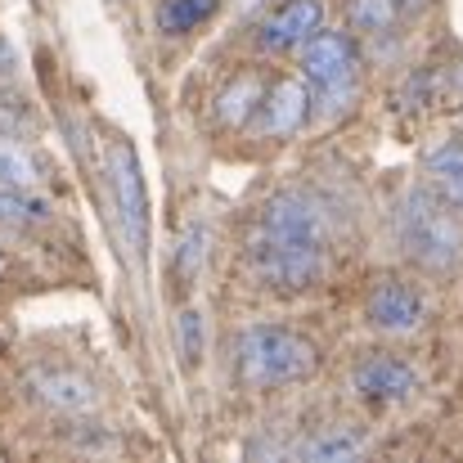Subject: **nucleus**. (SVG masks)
<instances>
[{
	"mask_svg": "<svg viewBox=\"0 0 463 463\" xmlns=\"http://www.w3.org/2000/svg\"><path fill=\"white\" fill-rule=\"evenodd\" d=\"M248 270L270 293H307L328 270V221L324 207L302 189L266 198L248 239Z\"/></svg>",
	"mask_w": 463,
	"mask_h": 463,
	"instance_id": "obj_1",
	"label": "nucleus"
},
{
	"mask_svg": "<svg viewBox=\"0 0 463 463\" xmlns=\"http://www.w3.org/2000/svg\"><path fill=\"white\" fill-rule=\"evenodd\" d=\"M319 346L288 324H252L234 337V378L252 392H279L315 378Z\"/></svg>",
	"mask_w": 463,
	"mask_h": 463,
	"instance_id": "obj_2",
	"label": "nucleus"
},
{
	"mask_svg": "<svg viewBox=\"0 0 463 463\" xmlns=\"http://www.w3.org/2000/svg\"><path fill=\"white\" fill-rule=\"evenodd\" d=\"M396 234H401L405 257H410L414 266L432 270V275H450L463 261L459 212H455L432 184H414V189L401 198Z\"/></svg>",
	"mask_w": 463,
	"mask_h": 463,
	"instance_id": "obj_3",
	"label": "nucleus"
},
{
	"mask_svg": "<svg viewBox=\"0 0 463 463\" xmlns=\"http://www.w3.org/2000/svg\"><path fill=\"white\" fill-rule=\"evenodd\" d=\"M104 175L113 189V207H118V225L127 234V248L145 261L149 252V184H145V166L131 140L113 136L104 149Z\"/></svg>",
	"mask_w": 463,
	"mask_h": 463,
	"instance_id": "obj_4",
	"label": "nucleus"
},
{
	"mask_svg": "<svg viewBox=\"0 0 463 463\" xmlns=\"http://www.w3.org/2000/svg\"><path fill=\"white\" fill-rule=\"evenodd\" d=\"M298 54H302V77H307V86H315V95H319L324 104H333V99H342V95L351 90L360 59H355V45H351L346 32L319 27Z\"/></svg>",
	"mask_w": 463,
	"mask_h": 463,
	"instance_id": "obj_5",
	"label": "nucleus"
},
{
	"mask_svg": "<svg viewBox=\"0 0 463 463\" xmlns=\"http://www.w3.org/2000/svg\"><path fill=\"white\" fill-rule=\"evenodd\" d=\"M351 392H355L364 405H405V401L419 392V373H414L410 360L387 355V351H373V355L355 360V369H351Z\"/></svg>",
	"mask_w": 463,
	"mask_h": 463,
	"instance_id": "obj_6",
	"label": "nucleus"
},
{
	"mask_svg": "<svg viewBox=\"0 0 463 463\" xmlns=\"http://www.w3.org/2000/svg\"><path fill=\"white\" fill-rule=\"evenodd\" d=\"M423 315H428L423 293H419L410 279H401V275L373 279V288H369V298H364V319H369L378 333H392V337L414 333V328L423 324Z\"/></svg>",
	"mask_w": 463,
	"mask_h": 463,
	"instance_id": "obj_7",
	"label": "nucleus"
},
{
	"mask_svg": "<svg viewBox=\"0 0 463 463\" xmlns=\"http://www.w3.org/2000/svg\"><path fill=\"white\" fill-rule=\"evenodd\" d=\"M324 27V0H284L257 23V45L270 54H293Z\"/></svg>",
	"mask_w": 463,
	"mask_h": 463,
	"instance_id": "obj_8",
	"label": "nucleus"
},
{
	"mask_svg": "<svg viewBox=\"0 0 463 463\" xmlns=\"http://www.w3.org/2000/svg\"><path fill=\"white\" fill-rule=\"evenodd\" d=\"M310 118V86L307 77H279L266 86L261 95V109H257V131L270 136V140H288L307 127Z\"/></svg>",
	"mask_w": 463,
	"mask_h": 463,
	"instance_id": "obj_9",
	"label": "nucleus"
},
{
	"mask_svg": "<svg viewBox=\"0 0 463 463\" xmlns=\"http://www.w3.org/2000/svg\"><path fill=\"white\" fill-rule=\"evenodd\" d=\"M27 392H32V401H41L45 410L72 414V419L95 414V405H99L95 383L81 378V373H72V369H32V373H27Z\"/></svg>",
	"mask_w": 463,
	"mask_h": 463,
	"instance_id": "obj_10",
	"label": "nucleus"
},
{
	"mask_svg": "<svg viewBox=\"0 0 463 463\" xmlns=\"http://www.w3.org/2000/svg\"><path fill=\"white\" fill-rule=\"evenodd\" d=\"M261 95H266V81H261L257 72H239V77H230V81L221 86L212 113H216L221 127H234V131H239V127H248V122L257 118Z\"/></svg>",
	"mask_w": 463,
	"mask_h": 463,
	"instance_id": "obj_11",
	"label": "nucleus"
},
{
	"mask_svg": "<svg viewBox=\"0 0 463 463\" xmlns=\"http://www.w3.org/2000/svg\"><path fill=\"white\" fill-rule=\"evenodd\" d=\"M355 455H364V432L346 428V423L324 428V432H315L310 441L298 446V459H310V463H342V459H355Z\"/></svg>",
	"mask_w": 463,
	"mask_h": 463,
	"instance_id": "obj_12",
	"label": "nucleus"
},
{
	"mask_svg": "<svg viewBox=\"0 0 463 463\" xmlns=\"http://www.w3.org/2000/svg\"><path fill=\"white\" fill-rule=\"evenodd\" d=\"M428 175H432V189L463 212V140H446L441 149L428 154Z\"/></svg>",
	"mask_w": 463,
	"mask_h": 463,
	"instance_id": "obj_13",
	"label": "nucleus"
},
{
	"mask_svg": "<svg viewBox=\"0 0 463 463\" xmlns=\"http://www.w3.org/2000/svg\"><path fill=\"white\" fill-rule=\"evenodd\" d=\"M221 0H162L157 5V32L166 36H184L194 27H203L212 14H216Z\"/></svg>",
	"mask_w": 463,
	"mask_h": 463,
	"instance_id": "obj_14",
	"label": "nucleus"
},
{
	"mask_svg": "<svg viewBox=\"0 0 463 463\" xmlns=\"http://www.w3.org/2000/svg\"><path fill=\"white\" fill-rule=\"evenodd\" d=\"M41 180V166L27 149H18L14 140L0 136V189H14V194H27L32 184Z\"/></svg>",
	"mask_w": 463,
	"mask_h": 463,
	"instance_id": "obj_15",
	"label": "nucleus"
},
{
	"mask_svg": "<svg viewBox=\"0 0 463 463\" xmlns=\"http://www.w3.org/2000/svg\"><path fill=\"white\" fill-rule=\"evenodd\" d=\"M207 243H212L207 225H189V230H184V239H180V248H175V261H171L175 284L189 288V284L203 275V266H207Z\"/></svg>",
	"mask_w": 463,
	"mask_h": 463,
	"instance_id": "obj_16",
	"label": "nucleus"
},
{
	"mask_svg": "<svg viewBox=\"0 0 463 463\" xmlns=\"http://www.w3.org/2000/svg\"><path fill=\"white\" fill-rule=\"evenodd\" d=\"M396 18H401V5L396 0H351L346 5V23L360 36H383V32H392Z\"/></svg>",
	"mask_w": 463,
	"mask_h": 463,
	"instance_id": "obj_17",
	"label": "nucleus"
},
{
	"mask_svg": "<svg viewBox=\"0 0 463 463\" xmlns=\"http://www.w3.org/2000/svg\"><path fill=\"white\" fill-rule=\"evenodd\" d=\"M175 342H180V360L194 369L203 360V315L198 310H180L175 315Z\"/></svg>",
	"mask_w": 463,
	"mask_h": 463,
	"instance_id": "obj_18",
	"label": "nucleus"
},
{
	"mask_svg": "<svg viewBox=\"0 0 463 463\" xmlns=\"http://www.w3.org/2000/svg\"><path fill=\"white\" fill-rule=\"evenodd\" d=\"M27 221H45V203L14 194V189H0V225H27Z\"/></svg>",
	"mask_w": 463,
	"mask_h": 463,
	"instance_id": "obj_19",
	"label": "nucleus"
},
{
	"mask_svg": "<svg viewBox=\"0 0 463 463\" xmlns=\"http://www.w3.org/2000/svg\"><path fill=\"white\" fill-rule=\"evenodd\" d=\"M9 63H14V50H9V45L0 41V68H9Z\"/></svg>",
	"mask_w": 463,
	"mask_h": 463,
	"instance_id": "obj_20",
	"label": "nucleus"
},
{
	"mask_svg": "<svg viewBox=\"0 0 463 463\" xmlns=\"http://www.w3.org/2000/svg\"><path fill=\"white\" fill-rule=\"evenodd\" d=\"M396 5H401V9H410V5H419V0H396Z\"/></svg>",
	"mask_w": 463,
	"mask_h": 463,
	"instance_id": "obj_21",
	"label": "nucleus"
}]
</instances>
